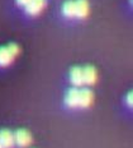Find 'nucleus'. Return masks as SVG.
<instances>
[{
  "instance_id": "f257e3e1",
  "label": "nucleus",
  "mask_w": 133,
  "mask_h": 148,
  "mask_svg": "<svg viewBox=\"0 0 133 148\" xmlns=\"http://www.w3.org/2000/svg\"><path fill=\"white\" fill-rule=\"evenodd\" d=\"M18 54H19V46L14 42L0 46V66L4 68L10 65L13 60L18 56Z\"/></svg>"
},
{
  "instance_id": "f03ea898",
  "label": "nucleus",
  "mask_w": 133,
  "mask_h": 148,
  "mask_svg": "<svg viewBox=\"0 0 133 148\" xmlns=\"http://www.w3.org/2000/svg\"><path fill=\"white\" fill-rule=\"evenodd\" d=\"M14 134V143L15 146H18L19 148H27L29 147L30 144H32V135L28 130H26V129H18V130H15Z\"/></svg>"
},
{
  "instance_id": "7ed1b4c3",
  "label": "nucleus",
  "mask_w": 133,
  "mask_h": 148,
  "mask_svg": "<svg viewBox=\"0 0 133 148\" xmlns=\"http://www.w3.org/2000/svg\"><path fill=\"white\" fill-rule=\"evenodd\" d=\"M94 101V95L89 88L80 87L79 88V109H86L91 106Z\"/></svg>"
},
{
  "instance_id": "20e7f679",
  "label": "nucleus",
  "mask_w": 133,
  "mask_h": 148,
  "mask_svg": "<svg viewBox=\"0 0 133 148\" xmlns=\"http://www.w3.org/2000/svg\"><path fill=\"white\" fill-rule=\"evenodd\" d=\"M79 88L72 87L65 95V105L70 109H79Z\"/></svg>"
},
{
  "instance_id": "39448f33",
  "label": "nucleus",
  "mask_w": 133,
  "mask_h": 148,
  "mask_svg": "<svg viewBox=\"0 0 133 148\" xmlns=\"http://www.w3.org/2000/svg\"><path fill=\"white\" fill-rule=\"evenodd\" d=\"M98 79V73L92 65H85L82 66V81L84 86H92L95 84Z\"/></svg>"
},
{
  "instance_id": "423d86ee",
  "label": "nucleus",
  "mask_w": 133,
  "mask_h": 148,
  "mask_svg": "<svg viewBox=\"0 0 133 148\" xmlns=\"http://www.w3.org/2000/svg\"><path fill=\"white\" fill-rule=\"evenodd\" d=\"M46 0H30L28 4L26 5V13L28 15H32V17H34V15H38L43 9L46 8Z\"/></svg>"
},
{
  "instance_id": "0eeeda50",
  "label": "nucleus",
  "mask_w": 133,
  "mask_h": 148,
  "mask_svg": "<svg viewBox=\"0 0 133 148\" xmlns=\"http://www.w3.org/2000/svg\"><path fill=\"white\" fill-rule=\"evenodd\" d=\"M70 82L72 87H82L84 86V81H82V68L81 66H74L70 69L69 74Z\"/></svg>"
},
{
  "instance_id": "6e6552de",
  "label": "nucleus",
  "mask_w": 133,
  "mask_h": 148,
  "mask_svg": "<svg viewBox=\"0 0 133 148\" xmlns=\"http://www.w3.org/2000/svg\"><path fill=\"white\" fill-rule=\"evenodd\" d=\"M0 144H1V148H14V134L9 129L0 130Z\"/></svg>"
},
{
  "instance_id": "1a4fd4ad",
  "label": "nucleus",
  "mask_w": 133,
  "mask_h": 148,
  "mask_svg": "<svg viewBox=\"0 0 133 148\" xmlns=\"http://www.w3.org/2000/svg\"><path fill=\"white\" fill-rule=\"evenodd\" d=\"M89 14L88 0H75V18L82 19Z\"/></svg>"
},
{
  "instance_id": "9d476101",
  "label": "nucleus",
  "mask_w": 133,
  "mask_h": 148,
  "mask_svg": "<svg viewBox=\"0 0 133 148\" xmlns=\"http://www.w3.org/2000/svg\"><path fill=\"white\" fill-rule=\"evenodd\" d=\"M62 14L66 18H75V0H67L63 3Z\"/></svg>"
},
{
  "instance_id": "9b49d317",
  "label": "nucleus",
  "mask_w": 133,
  "mask_h": 148,
  "mask_svg": "<svg viewBox=\"0 0 133 148\" xmlns=\"http://www.w3.org/2000/svg\"><path fill=\"white\" fill-rule=\"evenodd\" d=\"M15 1H17V4L19 5V7H26L30 0H15Z\"/></svg>"
},
{
  "instance_id": "f8f14e48",
  "label": "nucleus",
  "mask_w": 133,
  "mask_h": 148,
  "mask_svg": "<svg viewBox=\"0 0 133 148\" xmlns=\"http://www.w3.org/2000/svg\"><path fill=\"white\" fill-rule=\"evenodd\" d=\"M127 105H128L129 107H132V92H129V93L127 95Z\"/></svg>"
},
{
  "instance_id": "ddd939ff",
  "label": "nucleus",
  "mask_w": 133,
  "mask_h": 148,
  "mask_svg": "<svg viewBox=\"0 0 133 148\" xmlns=\"http://www.w3.org/2000/svg\"><path fill=\"white\" fill-rule=\"evenodd\" d=\"M0 148H1V144H0Z\"/></svg>"
}]
</instances>
